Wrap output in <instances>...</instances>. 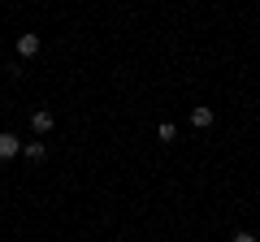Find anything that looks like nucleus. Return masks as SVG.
Masks as SVG:
<instances>
[{"mask_svg":"<svg viewBox=\"0 0 260 242\" xmlns=\"http://www.w3.org/2000/svg\"><path fill=\"white\" fill-rule=\"evenodd\" d=\"M213 108H208V104H195V108H191V126H195V130H208V126H213Z\"/></svg>","mask_w":260,"mask_h":242,"instance_id":"nucleus-2","label":"nucleus"},{"mask_svg":"<svg viewBox=\"0 0 260 242\" xmlns=\"http://www.w3.org/2000/svg\"><path fill=\"white\" fill-rule=\"evenodd\" d=\"M22 151H26V160H35V165H39V160L48 156V151H44V143H39V139H30V143H22Z\"/></svg>","mask_w":260,"mask_h":242,"instance_id":"nucleus-5","label":"nucleus"},{"mask_svg":"<svg viewBox=\"0 0 260 242\" xmlns=\"http://www.w3.org/2000/svg\"><path fill=\"white\" fill-rule=\"evenodd\" d=\"M230 242H256V233H247V229H239V233H234Z\"/></svg>","mask_w":260,"mask_h":242,"instance_id":"nucleus-7","label":"nucleus"},{"mask_svg":"<svg viewBox=\"0 0 260 242\" xmlns=\"http://www.w3.org/2000/svg\"><path fill=\"white\" fill-rule=\"evenodd\" d=\"M18 56H22V61L39 56V35H18Z\"/></svg>","mask_w":260,"mask_h":242,"instance_id":"nucleus-3","label":"nucleus"},{"mask_svg":"<svg viewBox=\"0 0 260 242\" xmlns=\"http://www.w3.org/2000/svg\"><path fill=\"white\" fill-rule=\"evenodd\" d=\"M13 156H22V139L5 130V134H0V160H13Z\"/></svg>","mask_w":260,"mask_h":242,"instance_id":"nucleus-1","label":"nucleus"},{"mask_svg":"<svg viewBox=\"0 0 260 242\" xmlns=\"http://www.w3.org/2000/svg\"><path fill=\"white\" fill-rule=\"evenodd\" d=\"M156 139H160V143H174V139H178V126H174V121H160Z\"/></svg>","mask_w":260,"mask_h":242,"instance_id":"nucleus-6","label":"nucleus"},{"mask_svg":"<svg viewBox=\"0 0 260 242\" xmlns=\"http://www.w3.org/2000/svg\"><path fill=\"white\" fill-rule=\"evenodd\" d=\"M52 126H56V117H52V112H48V108H39L35 117H30V130H35V134H48V130H52Z\"/></svg>","mask_w":260,"mask_h":242,"instance_id":"nucleus-4","label":"nucleus"}]
</instances>
